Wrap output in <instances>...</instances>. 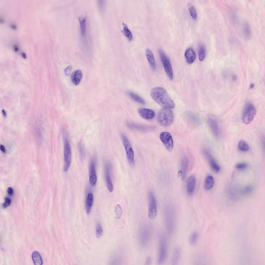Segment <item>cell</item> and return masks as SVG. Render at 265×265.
<instances>
[{"label": "cell", "mask_w": 265, "mask_h": 265, "mask_svg": "<svg viewBox=\"0 0 265 265\" xmlns=\"http://www.w3.org/2000/svg\"><path fill=\"white\" fill-rule=\"evenodd\" d=\"M122 137L128 160L130 166L132 167H133L135 166V163L134 153L132 149L126 136L124 134H122Z\"/></svg>", "instance_id": "5b68a950"}, {"label": "cell", "mask_w": 265, "mask_h": 265, "mask_svg": "<svg viewBox=\"0 0 265 265\" xmlns=\"http://www.w3.org/2000/svg\"><path fill=\"white\" fill-rule=\"evenodd\" d=\"M83 76L82 71L78 70L73 71L71 76L72 82L76 85H78L81 81Z\"/></svg>", "instance_id": "ac0fdd59"}, {"label": "cell", "mask_w": 265, "mask_h": 265, "mask_svg": "<svg viewBox=\"0 0 265 265\" xmlns=\"http://www.w3.org/2000/svg\"><path fill=\"white\" fill-rule=\"evenodd\" d=\"M150 94L154 101L163 108H173L175 104L165 90L161 87H156L151 90Z\"/></svg>", "instance_id": "6da1fadb"}, {"label": "cell", "mask_w": 265, "mask_h": 265, "mask_svg": "<svg viewBox=\"0 0 265 265\" xmlns=\"http://www.w3.org/2000/svg\"><path fill=\"white\" fill-rule=\"evenodd\" d=\"M0 149L1 151L4 153H5L6 150L4 147L2 145H0Z\"/></svg>", "instance_id": "ee69618b"}, {"label": "cell", "mask_w": 265, "mask_h": 265, "mask_svg": "<svg viewBox=\"0 0 265 265\" xmlns=\"http://www.w3.org/2000/svg\"><path fill=\"white\" fill-rule=\"evenodd\" d=\"M105 172L107 189L109 192H112L113 190V187L110 175V166L108 163L106 165Z\"/></svg>", "instance_id": "5bb4252c"}, {"label": "cell", "mask_w": 265, "mask_h": 265, "mask_svg": "<svg viewBox=\"0 0 265 265\" xmlns=\"http://www.w3.org/2000/svg\"><path fill=\"white\" fill-rule=\"evenodd\" d=\"M149 204L148 217L151 219H153L157 214V207L156 199L153 192H149L148 195Z\"/></svg>", "instance_id": "8992f818"}, {"label": "cell", "mask_w": 265, "mask_h": 265, "mask_svg": "<svg viewBox=\"0 0 265 265\" xmlns=\"http://www.w3.org/2000/svg\"><path fill=\"white\" fill-rule=\"evenodd\" d=\"M123 28L121 32L130 41H131L133 39L132 34L128 28L127 25L124 23H122Z\"/></svg>", "instance_id": "d4e9b609"}, {"label": "cell", "mask_w": 265, "mask_h": 265, "mask_svg": "<svg viewBox=\"0 0 265 265\" xmlns=\"http://www.w3.org/2000/svg\"><path fill=\"white\" fill-rule=\"evenodd\" d=\"M115 212L116 217L117 219L120 218L122 213V210L121 206L119 204H117L115 206Z\"/></svg>", "instance_id": "836d02e7"}, {"label": "cell", "mask_w": 265, "mask_h": 265, "mask_svg": "<svg viewBox=\"0 0 265 265\" xmlns=\"http://www.w3.org/2000/svg\"><path fill=\"white\" fill-rule=\"evenodd\" d=\"M103 234V230L102 227L99 223L97 224L96 229V234L97 237L98 238H100Z\"/></svg>", "instance_id": "e575fe53"}, {"label": "cell", "mask_w": 265, "mask_h": 265, "mask_svg": "<svg viewBox=\"0 0 265 265\" xmlns=\"http://www.w3.org/2000/svg\"><path fill=\"white\" fill-rule=\"evenodd\" d=\"M78 149L81 155L82 156H83L84 152V148L82 145L80 144H78Z\"/></svg>", "instance_id": "60d3db41"}, {"label": "cell", "mask_w": 265, "mask_h": 265, "mask_svg": "<svg viewBox=\"0 0 265 265\" xmlns=\"http://www.w3.org/2000/svg\"><path fill=\"white\" fill-rule=\"evenodd\" d=\"M64 171L66 172L70 166L71 160V153L70 145L66 136H64Z\"/></svg>", "instance_id": "277c9868"}, {"label": "cell", "mask_w": 265, "mask_h": 265, "mask_svg": "<svg viewBox=\"0 0 265 265\" xmlns=\"http://www.w3.org/2000/svg\"><path fill=\"white\" fill-rule=\"evenodd\" d=\"M247 167V165L244 163L238 164L236 166V168L239 170H244Z\"/></svg>", "instance_id": "74e56055"}, {"label": "cell", "mask_w": 265, "mask_h": 265, "mask_svg": "<svg viewBox=\"0 0 265 265\" xmlns=\"http://www.w3.org/2000/svg\"><path fill=\"white\" fill-rule=\"evenodd\" d=\"M32 257L35 265H41L42 264V259L40 254L37 251H34L32 253Z\"/></svg>", "instance_id": "603a6c76"}, {"label": "cell", "mask_w": 265, "mask_h": 265, "mask_svg": "<svg viewBox=\"0 0 265 265\" xmlns=\"http://www.w3.org/2000/svg\"><path fill=\"white\" fill-rule=\"evenodd\" d=\"M7 192L8 194L10 195H12L13 193V189L11 187H9L7 190Z\"/></svg>", "instance_id": "b9f144b4"}, {"label": "cell", "mask_w": 265, "mask_h": 265, "mask_svg": "<svg viewBox=\"0 0 265 265\" xmlns=\"http://www.w3.org/2000/svg\"><path fill=\"white\" fill-rule=\"evenodd\" d=\"M151 260L150 257H148L145 261V264L146 265L150 264L151 263Z\"/></svg>", "instance_id": "7bdbcfd3"}, {"label": "cell", "mask_w": 265, "mask_h": 265, "mask_svg": "<svg viewBox=\"0 0 265 265\" xmlns=\"http://www.w3.org/2000/svg\"><path fill=\"white\" fill-rule=\"evenodd\" d=\"M79 20L80 25V30L82 37H85L86 32V18L84 16L79 17Z\"/></svg>", "instance_id": "44dd1931"}, {"label": "cell", "mask_w": 265, "mask_h": 265, "mask_svg": "<svg viewBox=\"0 0 265 265\" xmlns=\"http://www.w3.org/2000/svg\"><path fill=\"white\" fill-rule=\"evenodd\" d=\"M174 116L170 108H163L158 113L157 121L161 125L165 126H170L173 122Z\"/></svg>", "instance_id": "7a4b0ae2"}, {"label": "cell", "mask_w": 265, "mask_h": 265, "mask_svg": "<svg viewBox=\"0 0 265 265\" xmlns=\"http://www.w3.org/2000/svg\"><path fill=\"white\" fill-rule=\"evenodd\" d=\"M196 184L195 179L193 175L190 176L188 178L187 183L186 189L188 193L192 194L194 191Z\"/></svg>", "instance_id": "2e32d148"}, {"label": "cell", "mask_w": 265, "mask_h": 265, "mask_svg": "<svg viewBox=\"0 0 265 265\" xmlns=\"http://www.w3.org/2000/svg\"><path fill=\"white\" fill-rule=\"evenodd\" d=\"M146 56L150 65L154 70L156 68V63L154 55L152 51L149 48L146 50Z\"/></svg>", "instance_id": "d6986e66"}, {"label": "cell", "mask_w": 265, "mask_h": 265, "mask_svg": "<svg viewBox=\"0 0 265 265\" xmlns=\"http://www.w3.org/2000/svg\"><path fill=\"white\" fill-rule=\"evenodd\" d=\"M198 237V233L196 232H193L191 235L189 239V242L192 245H195L196 243Z\"/></svg>", "instance_id": "1f68e13d"}, {"label": "cell", "mask_w": 265, "mask_h": 265, "mask_svg": "<svg viewBox=\"0 0 265 265\" xmlns=\"http://www.w3.org/2000/svg\"><path fill=\"white\" fill-rule=\"evenodd\" d=\"M2 114H3V116L4 117H5L6 116V112L4 110H3V109L2 110Z\"/></svg>", "instance_id": "f6af8a7d"}, {"label": "cell", "mask_w": 265, "mask_h": 265, "mask_svg": "<svg viewBox=\"0 0 265 265\" xmlns=\"http://www.w3.org/2000/svg\"><path fill=\"white\" fill-rule=\"evenodd\" d=\"M254 86V84H251L250 85V88H253Z\"/></svg>", "instance_id": "7dc6e473"}, {"label": "cell", "mask_w": 265, "mask_h": 265, "mask_svg": "<svg viewBox=\"0 0 265 265\" xmlns=\"http://www.w3.org/2000/svg\"><path fill=\"white\" fill-rule=\"evenodd\" d=\"M21 55H22V56H23V57L24 58H26V54L25 53H22Z\"/></svg>", "instance_id": "bcb514c9"}, {"label": "cell", "mask_w": 265, "mask_h": 265, "mask_svg": "<svg viewBox=\"0 0 265 265\" xmlns=\"http://www.w3.org/2000/svg\"><path fill=\"white\" fill-rule=\"evenodd\" d=\"M146 228L142 230L141 234V238L142 245H145L149 237V232Z\"/></svg>", "instance_id": "4316f807"}, {"label": "cell", "mask_w": 265, "mask_h": 265, "mask_svg": "<svg viewBox=\"0 0 265 265\" xmlns=\"http://www.w3.org/2000/svg\"><path fill=\"white\" fill-rule=\"evenodd\" d=\"M205 47L203 45L200 46L198 51V57L199 60L203 61L205 58Z\"/></svg>", "instance_id": "4dcf8cb0"}, {"label": "cell", "mask_w": 265, "mask_h": 265, "mask_svg": "<svg viewBox=\"0 0 265 265\" xmlns=\"http://www.w3.org/2000/svg\"><path fill=\"white\" fill-rule=\"evenodd\" d=\"M208 121L211 130L215 135L218 136L219 134V130L217 122L215 118L210 116L208 118Z\"/></svg>", "instance_id": "9a60e30c"}, {"label": "cell", "mask_w": 265, "mask_h": 265, "mask_svg": "<svg viewBox=\"0 0 265 265\" xmlns=\"http://www.w3.org/2000/svg\"><path fill=\"white\" fill-rule=\"evenodd\" d=\"M181 254V251L180 248L177 247L174 249L172 255L171 262L173 265H176L178 263Z\"/></svg>", "instance_id": "7402d4cb"}, {"label": "cell", "mask_w": 265, "mask_h": 265, "mask_svg": "<svg viewBox=\"0 0 265 265\" xmlns=\"http://www.w3.org/2000/svg\"><path fill=\"white\" fill-rule=\"evenodd\" d=\"M138 112L141 117L147 120L152 119L155 115L154 111L152 109L148 108H139L138 110Z\"/></svg>", "instance_id": "4fadbf2b"}, {"label": "cell", "mask_w": 265, "mask_h": 265, "mask_svg": "<svg viewBox=\"0 0 265 265\" xmlns=\"http://www.w3.org/2000/svg\"><path fill=\"white\" fill-rule=\"evenodd\" d=\"M253 190V187L252 186H248L243 189L242 191V193L245 195H248L252 192Z\"/></svg>", "instance_id": "d590c367"}, {"label": "cell", "mask_w": 265, "mask_h": 265, "mask_svg": "<svg viewBox=\"0 0 265 265\" xmlns=\"http://www.w3.org/2000/svg\"><path fill=\"white\" fill-rule=\"evenodd\" d=\"M93 196L92 194L89 193L87 197L86 204V210L87 214L90 212L93 203Z\"/></svg>", "instance_id": "cb8c5ba5"}, {"label": "cell", "mask_w": 265, "mask_h": 265, "mask_svg": "<svg viewBox=\"0 0 265 265\" xmlns=\"http://www.w3.org/2000/svg\"><path fill=\"white\" fill-rule=\"evenodd\" d=\"M243 33L246 38L248 39L250 38L251 35L250 29L248 24L246 23L244 25Z\"/></svg>", "instance_id": "f546056e"}, {"label": "cell", "mask_w": 265, "mask_h": 265, "mask_svg": "<svg viewBox=\"0 0 265 265\" xmlns=\"http://www.w3.org/2000/svg\"><path fill=\"white\" fill-rule=\"evenodd\" d=\"M165 217L167 230L169 232L171 233L174 229V218L173 210L170 206H168L166 208Z\"/></svg>", "instance_id": "52a82bcc"}, {"label": "cell", "mask_w": 265, "mask_h": 265, "mask_svg": "<svg viewBox=\"0 0 265 265\" xmlns=\"http://www.w3.org/2000/svg\"><path fill=\"white\" fill-rule=\"evenodd\" d=\"M214 183L213 177L210 175L208 176L205 181L204 187L205 189L208 190L210 189L213 186Z\"/></svg>", "instance_id": "484cf974"}, {"label": "cell", "mask_w": 265, "mask_h": 265, "mask_svg": "<svg viewBox=\"0 0 265 265\" xmlns=\"http://www.w3.org/2000/svg\"><path fill=\"white\" fill-rule=\"evenodd\" d=\"M256 113L255 108L251 102L247 103L244 108L242 120L243 122L246 124L250 123L253 120Z\"/></svg>", "instance_id": "3957f363"}, {"label": "cell", "mask_w": 265, "mask_h": 265, "mask_svg": "<svg viewBox=\"0 0 265 265\" xmlns=\"http://www.w3.org/2000/svg\"><path fill=\"white\" fill-rule=\"evenodd\" d=\"M159 54L165 70L169 79L172 80L173 78V71L170 60L168 57L161 50L159 51Z\"/></svg>", "instance_id": "ba28073f"}, {"label": "cell", "mask_w": 265, "mask_h": 265, "mask_svg": "<svg viewBox=\"0 0 265 265\" xmlns=\"http://www.w3.org/2000/svg\"><path fill=\"white\" fill-rule=\"evenodd\" d=\"M185 56L187 62L190 64L193 63L196 59L195 53L193 49L191 48H188L186 49L185 53Z\"/></svg>", "instance_id": "e0dca14e"}, {"label": "cell", "mask_w": 265, "mask_h": 265, "mask_svg": "<svg viewBox=\"0 0 265 265\" xmlns=\"http://www.w3.org/2000/svg\"><path fill=\"white\" fill-rule=\"evenodd\" d=\"M189 165V162L188 158L186 156L183 157L181 161V170L178 173V175L181 177L183 180H184L186 178Z\"/></svg>", "instance_id": "8fae6325"}, {"label": "cell", "mask_w": 265, "mask_h": 265, "mask_svg": "<svg viewBox=\"0 0 265 265\" xmlns=\"http://www.w3.org/2000/svg\"><path fill=\"white\" fill-rule=\"evenodd\" d=\"M188 9L193 19L196 20L197 18V13L193 5L188 4Z\"/></svg>", "instance_id": "d6a6232c"}, {"label": "cell", "mask_w": 265, "mask_h": 265, "mask_svg": "<svg viewBox=\"0 0 265 265\" xmlns=\"http://www.w3.org/2000/svg\"><path fill=\"white\" fill-rule=\"evenodd\" d=\"M95 165V159H93L91 162L89 169L90 183L92 186H95L97 179Z\"/></svg>", "instance_id": "7c38bea8"}, {"label": "cell", "mask_w": 265, "mask_h": 265, "mask_svg": "<svg viewBox=\"0 0 265 265\" xmlns=\"http://www.w3.org/2000/svg\"><path fill=\"white\" fill-rule=\"evenodd\" d=\"M238 148L240 151L243 152L248 151L249 149L248 144L246 142L243 140L240 141L239 142Z\"/></svg>", "instance_id": "f1b7e54d"}, {"label": "cell", "mask_w": 265, "mask_h": 265, "mask_svg": "<svg viewBox=\"0 0 265 265\" xmlns=\"http://www.w3.org/2000/svg\"><path fill=\"white\" fill-rule=\"evenodd\" d=\"M130 97L136 102L142 104H144V100L137 94L132 92H129L128 93Z\"/></svg>", "instance_id": "83f0119b"}, {"label": "cell", "mask_w": 265, "mask_h": 265, "mask_svg": "<svg viewBox=\"0 0 265 265\" xmlns=\"http://www.w3.org/2000/svg\"><path fill=\"white\" fill-rule=\"evenodd\" d=\"M98 8L101 11H103L104 9L105 6V2L104 1H98L97 2Z\"/></svg>", "instance_id": "8d00e7d4"}, {"label": "cell", "mask_w": 265, "mask_h": 265, "mask_svg": "<svg viewBox=\"0 0 265 265\" xmlns=\"http://www.w3.org/2000/svg\"><path fill=\"white\" fill-rule=\"evenodd\" d=\"M11 201L9 198L6 197L5 198L4 203L3 204V207L4 208H7L11 204Z\"/></svg>", "instance_id": "f35d334b"}, {"label": "cell", "mask_w": 265, "mask_h": 265, "mask_svg": "<svg viewBox=\"0 0 265 265\" xmlns=\"http://www.w3.org/2000/svg\"><path fill=\"white\" fill-rule=\"evenodd\" d=\"M206 153V154L209 160L210 167L212 170L216 173L219 172L220 170V167L219 166L210 154L208 153Z\"/></svg>", "instance_id": "ffe728a7"}, {"label": "cell", "mask_w": 265, "mask_h": 265, "mask_svg": "<svg viewBox=\"0 0 265 265\" xmlns=\"http://www.w3.org/2000/svg\"><path fill=\"white\" fill-rule=\"evenodd\" d=\"M72 69V67L71 65H70L67 67L64 70V73L66 76L69 75Z\"/></svg>", "instance_id": "ab89813d"}, {"label": "cell", "mask_w": 265, "mask_h": 265, "mask_svg": "<svg viewBox=\"0 0 265 265\" xmlns=\"http://www.w3.org/2000/svg\"><path fill=\"white\" fill-rule=\"evenodd\" d=\"M167 241L166 238L163 236L161 239L159 245L158 262L163 263L166 256L167 252Z\"/></svg>", "instance_id": "9c48e42d"}, {"label": "cell", "mask_w": 265, "mask_h": 265, "mask_svg": "<svg viewBox=\"0 0 265 265\" xmlns=\"http://www.w3.org/2000/svg\"><path fill=\"white\" fill-rule=\"evenodd\" d=\"M160 139L167 149L171 151L173 148V142L172 137L168 132H163L161 133Z\"/></svg>", "instance_id": "30bf717a"}]
</instances>
